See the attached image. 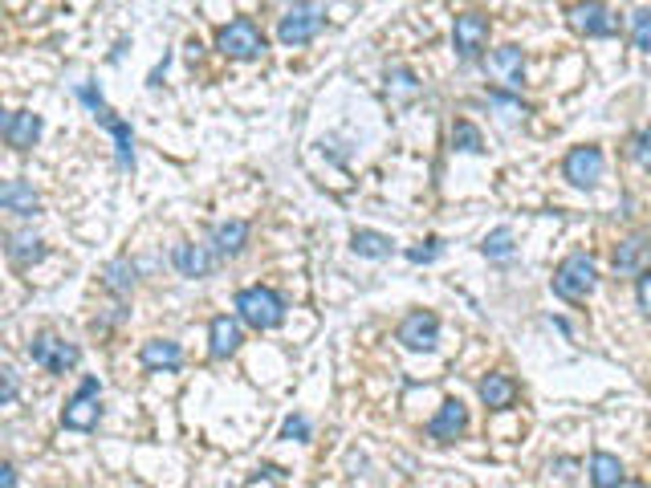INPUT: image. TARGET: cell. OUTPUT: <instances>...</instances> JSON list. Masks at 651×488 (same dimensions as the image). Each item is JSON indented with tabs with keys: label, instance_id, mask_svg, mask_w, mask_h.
I'll list each match as a JSON object with an SVG mask.
<instances>
[{
	"label": "cell",
	"instance_id": "1",
	"mask_svg": "<svg viewBox=\"0 0 651 488\" xmlns=\"http://www.w3.org/2000/svg\"><path fill=\"white\" fill-rule=\"evenodd\" d=\"M236 318H241L249 330L265 334L277 330L285 322V297L273 285H245L236 293Z\"/></svg>",
	"mask_w": 651,
	"mask_h": 488
},
{
	"label": "cell",
	"instance_id": "2",
	"mask_svg": "<svg viewBox=\"0 0 651 488\" xmlns=\"http://www.w3.org/2000/svg\"><path fill=\"white\" fill-rule=\"evenodd\" d=\"M550 289L562 301H586L590 293L599 289V265H595V257H590V253L562 257L558 269H554V277H550Z\"/></svg>",
	"mask_w": 651,
	"mask_h": 488
},
{
	"label": "cell",
	"instance_id": "3",
	"mask_svg": "<svg viewBox=\"0 0 651 488\" xmlns=\"http://www.w3.org/2000/svg\"><path fill=\"white\" fill-rule=\"evenodd\" d=\"M322 29H326V9L318 0H293L285 17L277 21V41L285 49H298V45H310Z\"/></svg>",
	"mask_w": 651,
	"mask_h": 488
},
{
	"label": "cell",
	"instance_id": "4",
	"mask_svg": "<svg viewBox=\"0 0 651 488\" xmlns=\"http://www.w3.org/2000/svg\"><path fill=\"white\" fill-rule=\"evenodd\" d=\"M29 358H33V366H41L49 375H70L82 362V346L62 338V334H53V330H41L29 338Z\"/></svg>",
	"mask_w": 651,
	"mask_h": 488
},
{
	"label": "cell",
	"instance_id": "5",
	"mask_svg": "<svg viewBox=\"0 0 651 488\" xmlns=\"http://www.w3.org/2000/svg\"><path fill=\"white\" fill-rule=\"evenodd\" d=\"M603 175H607V155H603V147L578 143V147L566 151V159H562V179L570 183V188L595 192L599 183H603Z\"/></svg>",
	"mask_w": 651,
	"mask_h": 488
},
{
	"label": "cell",
	"instance_id": "6",
	"mask_svg": "<svg viewBox=\"0 0 651 488\" xmlns=\"http://www.w3.org/2000/svg\"><path fill=\"white\" fill-rule=\"evenodd\" d=\"M216 49L228 61H257L265 53V33L253 17H236V21L216 29Z\"/></svg>",
	"mask_w": 651,
	"mask_h": 488
},
{
	"label": "cell",
	"instance_id": "7",
	"mask_svg": "<svg viewBox=\"0 0 651 488\" xmlns=\"http://www.w3.org/2000/svg\"><path fill=\"white\" fill-rule=\"evenodd\" d=\"M566 25H570V33H578L586 41H603V37L619 33V17L607 0H574L566 9Z\"/></svg>",
	"mask_w": 651,
	"mask_h": 488
},
{
	"label": "cell",
	"instance_id": "8",
	"mask_svg": "<svg viewBox=\"0 0 651 488\" xmlns=\"http://www.w3.org/2000/svg\"><path fill=\"white\" fill-rule=\"evenodd\" d=\"M102 383L98 375L82 379V387L74 391V399L62 407V427H70V432H94L98 419H102Z\"/></svg>",
	"mask_w": 651,
	"mask_h": 488
},
{
	"label": "cell",
	"instance_id": "9",
	"mask_svg": "<svg viewBox=\"0 0 651 488\" xmlns=\"http://www.w3.org/2000/svg\"><path fill=\"white\" fill-rule=\"evenodd\" d=\"M395 342L403 350H416V354H432L440 346V318L432 310H411L399 326H395Z\"/></svg>",
	"mask_w": 651,
	"mask_h": 488
},
{
	"label": "cell",
	"instance_id": "10",
	"mask_svg": "<svg viewBox=\"0 0 651 488\" xmlns=\"http://www.w3.org/2000/svg\"><path fill=\"white\" fill-rule=\"evenodd\" d=\"M611 273L615 277H647L651 273V232H631L615 244L611 253Z\"/></svg>",
	"mask_w": 651,
	"mask_h": 488
},
{
	"label": "cell",
	"instance_id": "11",
	"mask_svg": "<svg viewBox=\"0 0 651 488\" xmlns=\"http://www.w3.org/2000/svg\"><path fill=\"white\" fill-rule=\"evenodd\" d=\"M489 33H493V25H489L485 13H460V17L452 21V45H456V57H460V61H477V57H485V49H489Z\"/></svg>",
	"mask_w": 651,
	"mask_h": 488
},
{
	"label": "cell",
	"instance_id": "12",
	"mask_svg": "<svg viewBox=\"0 0 651 488\" xmlns=\"http://www.w3.org/2000/svg\"><path fill=\"white\" fill-rule=\"evenodd\" d=\"M464 432H468V407H464V399H444L440 411L428 419V440L456 444V440H464Z\"/></svg>",
	"mask_w": 651,
	"mask_h": 488
},
{
	"label": "cell",
	"instance_id": "13",
	"mask_svg": "<svg viewBox=\"0 0 651 488\" xmlns=\"http://www.w3.org/2000/svg\"><path fill=\"white\" fill-rule=\"evenodd\" d=\"M485 70L501 82V90H513L517 94L525 86V53L517 45H501V49H493L485 57Z\"/></svg>",
	"mask_w": 651,
	"mask_h": 488
},
{
	"label": "cell",
	"instance_id": "14",
	"mask_svg": "<svg viewBox=\"0 0 651 488\" xmlns=\"http://www.w3.org/2000/svg\"><path fill=\"white\" fill-rule=\"evenodd\" d=\"M245 322L236 318V314H216L212 322H208V354L216 358V362H224V358H232L236 350H241V342H245V330H241Z\"/></svg>",
	"mask_w": 651,
	"mask_h": 488
},
{
	"label": "cell",
	"instance_id": "15",
	"mask_svg": "<svg viewBox=\"0 0 651 488\" xmlns=\"http://www.w3.org/2000/svg\"><path fill=\"white\" fill-rule=\"evenodd\" d=\"M171 265L180 269V277L200 281V277H212V269L220 265V257L212 253V244H192V240H184V244H175V249H171Z\"/></svg>",
	"mask_w": 651,
	"mask_h": 488
},
{
	"label": "cell",
	"instance_id": "16",
	"mask_svg": "<svg viewBox=\"0 0 651 488\" xmlns=\"http://www.w3.org/2000/svg\"><path fill=\"white\" fill-rule=\"evenodd\" d=\"M41 131H45V122H41V114H33V110H9L5 122H0V135H5V143H9L13 151L37 147Z\"/></svg>",
	"mask_w": 651,
	"mask_h": 488
},
{
	"label": "cell",
	"instance_id": "17",
	"mask_svg": "<svg viewBox=\"0 0 651 488\" xmlns=\"http://www.w3.org/2000/svg\"><path fill=\"white\" fill-rule=\"evenodd\" d=\"M139 362L151 375H171V371H180L184 366V346L171 342V338H147L139 346Z\"/></svg>",
	"mask_w": 651,
	"mask_h": 488
},
{
	"label": "cell",
	"instance_id": "18",
	"mask_svg": "<svg viewBox=\"0 0 651 488\" xmlns=\"http://www.w3.org/2000/svg\"><path fill=\"white\" fill-rule=\"evenodd\" d=\"M249 236H253L249 220H220V224L212 228L208 244H212V253H216L220 261H232V257H241V253L249 249Z\"/></svg>",
	"mask_w": 651,
	"mask_h": 488
},
{
	"label": "cell",
	"instance_id": "19",
	"mask_svg": "<svg viewBox=\"0 0 651 488\" xmlns=\"http://www.w3.org/2000/svg\"><path fill=\"white\" fill-rule=\"evenodd\" d=\"M0 208L21 216V220H33L41 212V196L33 192L29 179H5V183H0Z\"/></svg>",
	"mask_w": 651,
	"mask_h": 488
},
{
	"label": "cell",
	"instance_id": "20",
	"mask_svg": "<svg viewBox=\"0 0 651 488\" xmlns=\"http://www.w3.org/2000/svg\"><path fill=\"white\" fill-rule=\"evenodd\" d=\"M477 395L489 411H509L517 403V383L505 375V371H489L481 383H477Z\"/></svg>",
	"mask_w": 651,
	"mask_h": 488
},
{
	"label": "cell",
	"instance_id": "21",
	"mask_svg": "<svg viewBox=\"0 0 651 488\" xmlns=\"http://www.w3.org/2000/svg\"><path fill=\"white\" fill-rule=\"evenodd\" d=\"M98 122H102V127L110 131V139H114V159H118V167H123V171H135V131H131V122H127V118H114V110H106Z\"/></svg>",
	"mask_w": 651,
	"mask_h": 488
},
{
	"label": "cell",
	"instance_id": "22",
	"mask_svg": "<svg viewBox=\"0 0 651 488\" xmlns=\"http://www.w3.org/2000/svg\"><path fill=\"white\" fill-rule=\"evenodd\" d=\"M350 253L363 257V261H387L395 253V240L387 232H375V228H354L350 232Z\"/></svg>",
	"mask_w": 651,
	"mask_h": 488
},
{
	"label": "cell",
	"instance_id": "23",
	"mask_svg": "<svg viewBox=\"0 0 651 488\" xmlns=\"http://www.w3.org/2000/svg\"><path fill=\"white\" fill-rule=\"evenodd\" d=\"M5 253H9V261H13L17 269H33V265L45 261L49 249H45V240H41L37 232H9Z\"/></svg>",
	"mask_w": 651,
	"mask_h": 488
},
{
	"label": "cell",
	"instance_id": "24",
	"mask_svg": "<svg viewBox=\"0 0 651 488\" xmlns=\"http://www.w3.org/2000/svg\"><path fill=\"white\" fill-rule=\"evenodd\" d=\"M135 285H139V269H135L131 257H114V261H106V269H102V289H106V293H114V297H131Z\"/></svg>",
	"mask_w": 651,
	"mask_h": 488
},
{
	"label": "cell",
	"instance_id": "25",
	"mask_svg": "<svg viewBox=\"0 0 651 488\" xmlns=\"http://www.w3.org/2000/svg\"><path fill=\"white\" fill-rule=\"evenodd\" d=\"M586 476H590L595 488H619L627 480V468H623V460L615 452H595L590 464H586Z\"/></svg>",
	"mask_w": 651,
	"mask_h": 488
},
{
	"label": "cell",
	"instance_id": "26",
	"mask_svg": "<svg viewBox=\"0 0 651 488\" xmlns=\"http://www.w3.org/2000/svg\"><path fill=\"white\" fill-rule=\"evenodd\" d=\"M420 90H424V82L416 78V70H411V66H391L387 70V94L395 102H416Z\"/></svg>",
	"mask_w": 651,
	"mask_h": 488
},
{
	"label": "cell",
	"instance_id": "27",
	"mask_svg": "<svg viewBox=\"0 0 651 488\" xmlns=\"http://www.w3.org/2000/svg\"><path fill=\"white\" fill-rule=\"evenodd\" d=\"M452 151H460V155H481L485 151V135H481L477 122H468V118L452 122Z\"/></svg>",
	"mask_w": 651,
	"mask_h": 488
},
{
	"label": "cell",
	"instance_id": "28",
	"mask_svg": "<svg viewBox=\"0 0 651 488\" xmlns=\"http://www.w3.org/2000/svg\"><path fill=\"white\" fill-rule=\"evenodd\" d=\"M481 253H485L489 261H509V257L517 253V236H513V228H509V224L493 228V232L481 240Z\"/></svg>",
	"mask_w": 651,
	"mask_h": 488
},
{
	"label": "cell",
	"instance_id": "29",
	"mask_svg": "<svg viewBox=\"0 0 651 488\" xmlns=\"http://www.w3.org/2000/svg\"><path fill=\"white\" fill-rule=\"evenodd\" d=\"M631 45L639 53H651V9L647 5L631 13Z\"/></svg>",
	"mask_w": 651,
	"mask_h": 488
},
{
	"label": "cell",
	"instance_id": "30",
	"mask_svg": "<svg viewBox=\"0 0 651 488\" xmlns=\"http://www.w3.org/2000/svg\"><path fill=\"white\" fill-rule=\"evenodd\" d=\"M314 436V427H310V419L298 411V415H285V423H281V440H289V444H306Z\"/></svg>",
	"mask_w": 651,
	"mask_h": 488
},
{
	"label": "cell",
	"instance_id": "31",
	"mask_svg": "<svg viewBox=\"0 0 651 488\" xmlns=\"http://www.w3.org/2000/svg\"><path fill=\"white\" fill-rule=\"evenodd\" d=\"M74 94H78V102H82V106H86L94 118H102V114L110 110V106H106V98H102V90H98L94 82H78V86H74Z\"/></svg>",
	"mask_w": 651,
	"mask_h": 488
},
{
	"label": "cell",
	"instance_id": "32",
	"mask_svg": "<svg viewBox=\"0 0 651 488\" xmlns=\"http://www.w3.org/2000/svg\"><path fill=\"white\" fill-rule=\"evenodd\" d=\"M440 253H444V240L432 236V240L424 244V249H407V261H411V265H428V261H436Z\"/></svg>",
	"mask_w": 651,
	"mask_h": 488
},
{
	"label": "cell",
	"instance_id": "33",
	"mask_svg": "<svg viewBox=\"0 0 651 488\" xmlns=\"http://www.w3.org/2000/svg\"><path fill=\"white\" fill-rule=\"evenodd\" d=\"M631 159H635L643 171H651V131H639V135L631 139Z\"/></svg>",
	"mask_w": 651,
	"mask_h": 488
},
{
	"label": "cell",
	"instance_id": "34",
	"mask_svg": "<svg viewBox=\"0 0 651 488\" xmlns=\"http://www.w3.org/2000/svg\"><path fill=\"white\" fill-rule=\"evenodd\" d=\"M635 305H639V314L651 322V273L635 281Z\"/></svg>",
	"mask_w": 651,
	"mask_h": 488
},
{
	"label": "cell",
	"instance_id": "35",
	"mask_svg": "<svg viewBox=\"0 0 651 488\" xmlns=\"http://www.w3.org/2000/svg\"><path fill=\"white\" fill-rule=\"evenodd\" d=\"M0 379H5V391H0V407H13L17 403V371H13V366H5V371H0Z\"/></svg>",
	"mask_w": 651,
	"mask_h": 488
},
{
	"label": "cell",
	"instance_id": "36",
	"mask_svg": "<svg viewBox=\"0 0 651 488\" xmlns=\"http://www.w3.org/2000/svg\"><path fill=\"white\" fill-rule=\"evenodd\" d=\"M0 488H17V468L5 460V464H0Z\"/></svg>",
	"mask_w": 651,
	"mask_h": 488
},
{
	"label": "cell",
	"instance_id": "37",
	"mask_svg": "<svg viewBox=\"0 0 651 488\" xmlns=\"http://www.w3.org/2000/svg\"><path fill=\"white\" fill-rule=\"evenodd\" d=\"M619 488H651V484H643V480H623Z\"/></svg>",
	"mask_w": 651,
	"mask_h": 488
}]
</instances>
